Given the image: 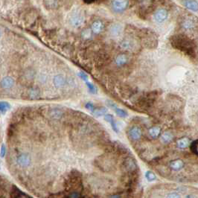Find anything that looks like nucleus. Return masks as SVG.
I'll return each mask as SVG.
<instances>
[{
  "instance_id": "c9c22d12",
  "label": "nucleus",
  "mask_w": 198,
  "mask_h": 198,
  "mask_svg": "<svg viewBox=\"0 0 198 198\" xmlns=\"http://www.w3.org/2000/svg\"><path fill=\"white\" fill-rule=\"evenodd\" d=\"M37 94L38 92H36V91L35 90H31V93H30V95H31V98H36V96H37Z\"/></svg>"
},
{
  "instance_id": "f3484780",
  "label": "nucleus",
  "mask_w": 198,
  "mask_h": 198,
  "mask_svg": "<svg viewBox=\"0 0 198 198\" xmlns=\"http://www.w3.org/2000/svg\"><path fill=\"white\" fill-rule=\"evenodd\" d=\"M149 135L153 138H158V137L161 135V128L157 127V126L152 127L149 130Z\"/></svg>"
},
{
  "instance_id": "7c9ffc66",
  "label": "nucleus",
  "mask_w": 198,
  "mask_h": 198,
  "mask_svg": "<svg viewBox=\"0 0 198 198\" xmlns=\"http://www.w3.org/2000/svg\"><path fill=\"white\" fill-rule=\"evenodd\" d=\"M78 75H79V77H80L82 80H84L85 82L87 81L88 80V76L86 73L83 72V71H80V72L78 73Z\"/></svg>"
},
{
  "instance_id": "aec40b11",
  "label": "nucleus",
  "mask_w": 198,
  "mask_h": 198,
  "mask_svg": "<svg viewBox=\"0 0 198 198\" xmlns=\"http://www.w3.org/2000/svg\"><path fill=\"white\" fill-rule=\"evenodd\" d=\"M121 47L124 50H131L133 48V42L130 40L125 39L123 42H121Z\"/></svg>"
},
{
  "instance_id": "f704fd0d",
  "label": "nucleus",
  "mask_w": 198,
  "mask_h": 198,
  "mask_svg": "<svg viewBox=\"0 0 198 198\" xmlns=\"http://www.w3.org/2000/svg\"><path fill=\"white\" fill-rule=\"evenodd\" d=\"M180 196L178 194V193H176V191H173V192L170 193V194L167 195V197H179Z\"/></svg>"
},
{
  "instance_id": "7ed1b4c3",
  "label": "nucleus",
  "mask_w": 198,
  "mask_h": 198,
  "mask_svg": "<svg viewBox=\"0 0 198 198\" xmlns=\"http://www.w3.org/2000/svg\"><path fill=\"white\" fill-rule=\"evenodd\" d=\"M123 166H124V169L129 173L130 176H135L137 174L138 172V165H137L136 162L132 158L128 157L124 160L123 162Z\"/></svg>"
},
{
  "instance_id": "4468645a",
  "label": "nucleus",
  "mask_w": 198,
  "mask_h": 198,
  "mask_svg": "<svg viewBox=\"0 0 198 198\" xmlns=\"http://www.w3.org/2000/svg\"><path fill=\"white\" fill-rule=\"evenodd\" d=\"M176 145L179 148L185 149L189 146V139L186 137H182L176 141Z\"/></svg>"
},
{
  "instance_id": "b1692460",
  "label": "nucleus",
  "mask_w": 198,
  "mask_h": 198,
  "mask_svg": "<svg viewBox=\"0 0 198 198\" xmlns=\"http://www.w3.org/2000/svg\"><path fill=\"white\" fill-rule=\"evenodd\" d=\"M92 112H93L94 115H95V116H101V115H103L106 113V109L104 107H100L98 109H94Z\"/></svg>"
},
{
  "instance_id": "39448f33",
  "label": "nucleus",
  "mask_w": 198,
  "mask_h": 198,
  "mask_svg": "<svg viewBox=\"0 0 198 198\" xmlns=\"http://www.w3.org/2000/svg\"><path fill=\"white\" fill-rule=\"evenodd\" d=\"M70 24L74 28H78L83 25L84 22V17L80 12H74L70 16Z\"/></svg>"
},
{
  "instance_id": "6e6552de",
  "label": "nucleus",
  "mask_w": 198,
  "mask_h": 198,
  "mask_svg": "<svg viewBox=\"0 0 198 198\" xmlns=\"http://www.w3.org/2000/svg\"><path fill=\"white\" fill-rule=\"evenodd\" d=\"M184 162L182 159H174V160L171 161L169 164V167L171 170H175V171H179V170H182L184 167Z\"/></svg>"
},
{
  "instance_id": "20e7f679",
  "label": "nucleus",
  "mask_w": 198,
  "mask_h": 198,
  "mask_svg": "<svg viewBox=\"0 0 198 198\" xmlns=\"http://www.w3.org/2000/svg\"><path fill=\"white\" fill-rule=\"evenodd\" d=\"M129 6L128 0H112V7L116 13H122Z\"/></svg>"
},
{
  "instance_id": "dca6fc26",
  "label": "nucleus",
  "mask_w": 198,
  "mask_h": 198,
  "mask_svg": "<svg viewBox=\"0 0 198 198\" xmlns=\"http://www.w3.org/2000/svg\"><path fill=\"white\" fill-rule=\"evenodd\" d=\"M173 135L171 132L166 131L161 135V140L164 144H168L173 140Z\"/></svg>"
},
{
  "instance_id": "f257e3e1",
  "label": "nucleus",
  "mask_w": 198,
  "mask_h": 198,
  "mask_svg": "<svg viewBox=\"0 0 198 198\" xmlns=\"http://www.w3.org/2000/svg\"><path fill=\"white\" fill-rule=\"evenodd\" d=\"M170 44L176 49L182 51L187 55L193 57L195 55L194 42L185 35L178 34L172 36L170 39Z\"/></svg>"
},
{
  "instance_id": "9b49d317",
  "label": "nucleus",
  "mask_w": 198,
  "mask_h": 198,
  "mask_svg": "<svg viewBox=\"0 0 198 198\" xmlns=\"http://www.w3.org/2000/svg\"><path fill=\"white\" fill-rule=\"evenodd\" d=\"M103 30V24L101 21L96 20L92 24V27H91V31H92L95 34H98Z\"/></svg>"
},
{
  "instance_id": "393cba45",
  "label": "nucleus",
  "mask_w": 198,
  "mask_h": 198,
  "mask_svg": "<svg viewBox=\"0 0 198 198\" xmlns=\"http://www.w3.org/2000/svg\"><path fill=\"white\" fill-rule=\"evenodd\" d=\"M145 178L149 182H152V181L156 180V175L154 174V173H153L152 171H150V170H147L145 173Z\"/></svg>"
},
{
  "instance_id": "423d86ee",
  "label": "nucleus",
  "mask_w": 198,
  "mask_h": 198,
  "mask_svg": "<svg viewBox=\"0 0 198 198\" xmlns=\"http://www.w3.org/2000/svg\"><path fill=\"white\" fill-rule=\"evenodd\" d=\"M167 16H168V13H167V10L164 8H159L155 11L154 14H153V18L156 22L162 23L167 19Z\"/></svg>"
},
{
  "instance_id": "2f4dec72",
  "label": "nucleus",
  "mask_w": 198,
  "mask_h": 198,
  "mask_svg": "<svg viewBox=\"0 0 198 198\" xmlns=\"http://www.w3.org/2000/svg\"><path fill=\"white\" fill-rule=\"evenodd\" d=\"M85 107H86L87 109H89V110L92 111V112L95 109H94L93 103H91V102H88V103H86V105H85Z\"/></svg>"
},
{
  "instance_id": "f8f14e48",
  "label": "nucleus",
  "mask_w": 198,
  "mask_h": 198,
  "mask_svg": "<svg viewBox=\"0 0 198 198\" xmlns=\"http://www.w3.org/2000/svg\"><path fill=\"white\" fill-rule=\"evenodd\" d=\"M104 119L106 121H107L109 124H111V127H112V130H114V132H118V127L116 125V122H115V119H114V117L112 116V115H110V114H106V115H104Z\"/></svg>"
},
{
  "instance_id": "72a5a7b5",
  "label": "nucleus",
  "mask_w": 198,
  "mask_h": 198,
  "mask_svg": "<svg viewBox=\"0 0 198 198\" xmlns=\"http://www.w3.org/2000/svg\"><path fill=\"white\" fill-rule=\"evenodd\" d=\"M4 155H5V146L2 144L1 147V150H0V156L1 157H4Z\"/></svg>"
},
{
  "instance_id": "c756f323",
  "label": "nucleus",
  "mask_w": 198,
  "mask_h": 198,
  "mask_svg": "<svg viewBox=\"0 0 198 198\" xmlns=\"http://www.w3.org/2000/svg\"><path fill=\"white\" fill-rule=\"evenodd\" d=\"M82 37L84 38V39H89L91 37V35H92V31L89 29H85L82 31Z\"/></svg>"
},
{
  "instance_id": "a878e982",
  "label": "nucleus",
  "mask_w": 198,
  "mask_h": 198,
  "mask_svg": "<svg viewBox=\"0 0 198 198\" xmlns=\"http://www.w3.org/2000/svg\"><path fill=\"white\" fill-rule=\"evenodd\" d=\"M114 109H115V113H116L117 115H118V116H120V117H122V118H125V117H127V115H128V114H127V112H126L125 110L121 109V108H118L117 106Z\"/></svg>"
},
{
  "instance_id": "0eeeda50",
  "label": "nucleus",
  "mask_w": 198,
  "mask_h": 198,
  "mask_svg": "<svg viewBox=\"0 0 198 198\" xmlns=\"http://www.w3.org/2000/svg\"><path fill=\"white\" fill-rule=\"evenodd\" d=\"M141 135V130L138 127H132L129 130L128 136L132 141H138Z\"/></svg>"
},
{
  "instance_id": "f03ea898",
  "label": "nucleus",
  "mask_w": 198,
  "mask_h": 198,
  "mask_svg": "<svg viewBox=\"0 0 198 198\" xmlns=\"http://www.w3.org/2000/svg\"><path fill=\"white\" fill-rule=\"evenodd\" d=\"M159 96L158 91H153V92H148L143 95L141 98L138 100V105L141 107H150L154 103L155 100Z\"/></svg>"
},
{
  "instance_id": "9d476101",
  "label": "nucleus",
  "mask_w": 198,
  "mask_h": 198,
  "mask_svg": "<svg viewBox=\"0 0 198 198\" xmlns=\"http://www.w3.org/2000/svg\"><path fill=\"white\" fill-rule=\"evenodd\" d=\"M30 162H31V158L28 154L25 153H22V154L19 155L17 158V163L20 166L22 167H26V166L29 165Z\"/></svg>"
},
{
  "instance_id": "1a4fd4ad",
  "label": "nucleus",
  "mask_w": 198,
  "mask_h": 198,
  "mask_svg": "<svg viewBox=\"0 0 198 198\" xmlns=\"http://www.w3.org/2000/svg\"><path fill=\"white\" fill-rule=\"evenodd\" d=\"M182 4L188 10L194 12H197L198 4L197 1H195V0H183Z\"/></svg>"
},
{
  "instance_id": "473e14b6",
  "label": "nucleus",
  "mask_w": 198,
  "mask_h": 198,
  "mask_svg": "<svg viewBox=\"0 0 198 198\" xmlns=\"http://www.w3.org/2000/svg\"><path fill=\"white\" fill-rule=\"evenodd\" d=\"M106 104H107L108 106H109L110 108H112V109H115V108L117 106L116 104H115L113 101H112V100H106Z\"/></svg>"
},
{
  "instance_id": "412c9836",
  "label": "nucleus",
  "mask_w": 198,
  "mask_h": 198,
  "mask_svg": "<svg viewBox=\"0 0 198 198\" xmlns=\"http://www.w3.org/2000/svg\"><path fill=\"white\" fill-rule=\"evenodd\" d=\"M182 26H183V28H185V29L191 30L192 29V28H194V23L191 19H188L184 21L183 23H182Z\"/></svg>"
},
{
  "instance_id": "4be33fe9",
  "label": "nucleus",
  "mask_w": 198,
  "mask_h": 198,
  "mask_svg": "<svg viewBox=\"0 0 198 198\" xmlns=\"http://www.w3.org/2000/svg\"><path fill=\"white\" fill-rule=\"evenodd\" d=\"M10 108V104L5 101H0V112L2 114L5 113Z\"/></svg>"
},
{
  "instance_id": "c85d7f7f",
  "label": "nucleus",
  "mask_w": 198,
  "mask_h": 198,
  "mask_svg": "<svg viewBox=\"0 0 198 198\" xmlns=\"http://www.w3.org/2000/svg\"><path fill=\"white\" fill-rule=\"evenodd\" d=\"M86 86H87L88 89H89V92H92V93H93V94L96 93L97 89H96V87H95V86L92 84V83H89V82H88V81H86Z\"/></svg>"
},
{
  "instance_id": "e433bc0d",
  "label": "nucleus",
  "mask_w": 198,
  "mask_h": 198,
  "mask_svg": "<svg viewBox=\"0 0 198 198\" xmlns=\"http://www.w3.org/2000/svg\"><path fill=\"white\" fill-rule=\"evenodd\" d=\"M83 1H84V2L89 4V3H92V2H93V1H95V0H83Z\"/></svg>"
},
{
  "instance_id": "a211bd4d",
  "label": "nucleus",
  "mask_w": 198,
  "mask_h": 198,
  "mask_svg": "<svg viewBox=\"0 0 198 198\" xmlns=\"http://www.w3.org/2000/svg\"><path fill=\"white\" fill-rule=\"evenodd\" d=\"M54 83L56 86H57V87H61V86H64L65 83H66V80H65L63 76L59 74V75L56 76V77H54Z\"/></svg>"
},
{
  "instance_id": "4c0bfd02",
  "label": "nucleus",
  "mask_w": 198,
  "mask_h": 198,
  "mask_svg": "<svg viewBox=\"0 0 198 198\" xmlns=\"http://www.w3.org/2000/svg\"><path fill=\"white\" fill-rule=\"evenodd\" d=\"M0 36H1V31H0Z\"/></svg>"
},
{
  "instance_id": "ddd939ff",
  "label": "nucleus",
  "mask_w": 198,
  "mask_h": 198,
  "mask_svg": "<svg viewBox=\"0 0 198 198\" xmlns=\"http://www.w3.org/2000/svg\"><path fill=\"white\" fill-rule=\"evenodd\" d=\"M127 60H128V58H127V56L124 54H121L119 55H118L115 58V64L118 66H122L124 65H125L126 63H127Z\"/></svg>"
},
{
  "instance_id": "5701e85b",
  "label": "nucleus",
  "mask_w": 198,
  "mask_h": 198,
  "mask_svg": "<svg viewBox=\"0 0 198 198\" xmlns=\"http://www.w3.org/2000/svg\"><path fill=\"white\" fill-rule=\"evenodd\" d=\"M12 197H26L28 196L25 195L24 193H22L20 190L18 189L17 188L14 187L12 191Z\"/></svg>"
},
{
  "instance_id": "bb28decb",
  "label": "nucleus",
  "mask_w": 198,
  "mask_h": 198,
  "mask_svg": "<svg viewBox=\"0 0 198 198\" xmlns=\"http://www.w3.org/2000/svg\"><path fill=\"white\" fill-rule=\"evenodd\" d=\"M197 146H198V141L197 140H194V141H192L191 144H190V149H191V152L194 153L195 155H198L197 153Z\"/></svg>"
},
{
  "instance_id": "cd10ccee",
  "label": "nucleus",
  "mask_w": 198,
  "mask_h": 198,
  "mask_svg": "<svg viewBox=\"0 0 198 198\" xmlns=\"http://www.w3.org/2000/svg\"><path fill=\"white\" fill-rule=\"evenodd\" d=\"M111 32L113 35H118L121 32V27L118 25H114L111 28Z\"/></svg>"
},
{
  "instance_id": "2eb2a0df",
  "label": "nucleus",
  "mask_w": 198,
  "mask_h": 198,
  "mask_svg": "<svg viewBox=\"0 0 198 198\" xmlns=\"http://www.w3.org/2000/svg\"><path fill=\"white\" fill-rule=\"evenodd\" d=\"M14 84V81L13 79L10 77H5L1 80V86L3 88H11Z\"/></svg>"
},
{
  "instance_id": "6ab92c4d",
  "label": "nucleus",
  "mask_w": 198,
  "mask_h": 198,
  "mask_svg": "<svg viewBox=\"0 0 198 198\" xmlns=\"http://www.w3.org/2000/svg\"><path fill=\"white\" fill-rule=\"evenodd\" d=\"M59 0H45V5L47 8L54 9L58 6Z\"/></svg>"
}]
</instances>
